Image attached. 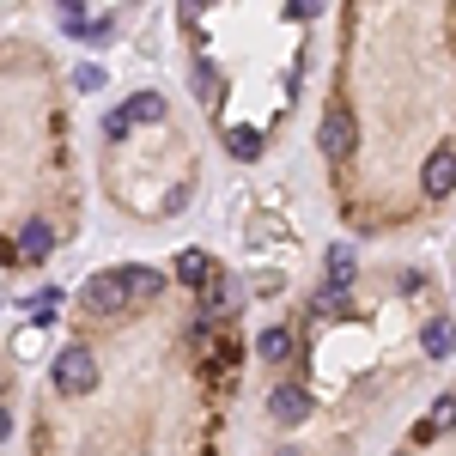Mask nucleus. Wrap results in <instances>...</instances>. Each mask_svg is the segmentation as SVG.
I'll use <instances>...</instances> for the list:
<instances>
[{
	"instance_id": "nucleus-1",
	"label": "nucleus",
	"mask_w": 456,
	"mask_h": 456,
	"mask_svg": "<svg viewBox=\"0 0 456 456\" xmlns=\"http://www.w3.org/2000/svg\"><path fill=\"white\" fill-rule=\"evenodd\" d=\"M49 384L61 389V395H92L98 389V359H92V347H61V359L49 365Z\"/></svg>"
},
{
	"instance_id": "nucleus-2",
	"label": "nucleus",
	"mask_w": 456,
	"mask_h": 456,
	"mask_svg": "<svg viewBox=\"0 0 456 456\" xmlns=\"http://www.w3.org/2000/svg\"><path fill=\"white\" fill-rule=\"evenodd\" d=\"M86 311H92V316L128 311V286H122V268H98V274L86 281Z\"/></svg>"
},
{
	"instance_id": "nucleus-3",
	"label": "nucleus",
	"mask_w": 456,
	"mask_h": 456,
	"mask_svg": "<svg viewBox=\"0 0 456 456\" xmlns=\"http://www.w3.org/2000/svg\"><path fill=\"white\" fill-rule=\"evenodd\" d=\"M420 183H426V195H432V201H444V195H451V189H456V146H438V152L426 159Z\"/></svg>"
},
{
	"instance_id": "nucleus-4",
	"label": "nucleus",
	"mask_w": 456,
	"mask_h": 456,
	"mask_svg": "<svg viewBox=\"0 0 456 456\" xmlns=\"http://www.w3.org/2000/svg\"><path fill=\"white\" fill-rule=\"evenodd\" d=\"M316 146H322L329 159H347V152H353V116H347V110H329V116H322Z\"/></svg>"
},
{
	"instance_id": "nucleus-5",
	"label": "nucleus",
	"mask_w": 456,
	"mask_h": 456,
	"mask_svg": "<svg viewBox=\"0 0 456 456\" xmlns=\"http://www.w3.org/2000/svg\"><path fill=\"white\" fill-rule=\"evenodd\" d=\"M268 414H274V426H305V414H311V395L298 384H281L274 395H268Z\"/></svg>"
},
{
	"instance_id": "nucleus-6",
	"label": "nucleus",
	"mask_w": 456,
	"mask_h": 456,
	"mask_svg": "<svg viewBox=\"0 0 456 456\" xmlns=\"http://www.w3.org/2000/svg\"><path fill=\"white\" fill-rule=\"evenodd\" d=\"M122 286H128V305H146V298H159V292H165V274L134 262V268H122Z\"/></svg>"
},
{
	"instance_id": "nucleus-7",
	"label": "nucleus",
	"mask_w": 456,
	"mask_h": 456,
	"mask_svg": "<svg viewBox=\"0 0 456 456\" xmlns=\"http://www.w3.org/2000/svg\"><path fill=\"white\" fill-rule=\"evenodd\" d=\"M244 238H249V249H262V244H286L292 232H286V219H281V213H249Z\"/></svg>"
},
{
	"instance_id": "nucleus-8",
	"label": "nucleus",
	"mask_w": 456,
	"mask_h": 456,
	"mask_svg": "<svg viewBox=\"0 0 456 456\" xmlns=\"http://www.w3.org/2000/svg\"><path fill=\"white\" fill-rule=\"evenodd\" d=\"M19 256H25V262H43V256H49V249H55V232H49V219H31V225H25V232H19Z\"/></svg>"
},
{
	"instance_id": "nucleus-9",
	"label": "nucleus",
	"mask_w": 456,
	"mask_h": 456,
	"mask_svg": "<svg viewBox=\"0 0 456 456\" xmlns=\"http://www.w3.org/2000/svg\"><path fill=\"white\" fill-rule=\"evenodd\" d=\"M420 347L432 353V359H451V347H456V322H451V316H432V322L420 329Z\"/></svg>"
},
{
	"instance_id": "nucleus-10",
	"label": "nucleus",
	"mask_w": 456,
	"mask_h": 456,
	"mask_svg": "<svg viewBox=\"0 0 456 456\" xmlns=\"http://www.w3.org/2000/svg\"><path fill=\"white\" fill-rule=\"evenodd\" d=\"M122 122L134 128V122H165V98L159 92H134L128 104H122Z\"/></svg>"
},
{
	"instance_id": "nucleus-11",
	"label": "nucleus",
	"mask_w": 456,
	"mask_h": 456,
	"mask_svg": "<svg viewBox=\"0 0 456 456\" xmlns=\"http://www.w3.org/2000/svg\"><path fill=\"white\" fill-rule=\"evenodd\" d=\"M353 274H359V256H353V244H335V249H329V286H335V292H347Z\"/></svg>"
},
{
	"instance_id": "nucleus-12",
	"label": "nucleus",
	"mask_w": 456,
	"mask_h": 456,
	"mask_svg": "<svg viewBox=\"0 0 456 456\" xmlns=\"http://www.w3.org/2000/svg\"><path fill=\"white\" fill-rule=\"evenodd\" d=\"M176 281H189V286H208V281H213V262L201 256V249H183V256H176Z\"/></svg>"
},
{
	"instance_id": "nucleus-13",
	"label": "nucleus",
	"mask_w": 456,
	"mask_h": 456,
	"mask_svg": "<svg viewBox=\"0 0 456 456\" xmlns=\"http://www.w3.org/2000/svg\"><path fill=\"white\" fill-rule=\"evenodd\" d=\"M256 353H262L268 365H281V359H292V329H268V335L256 341Z\"/></svg>"
},
{
	"instance_id": "nucleus-14",
	"label": "nucleus",
	"mask_w": 456,
	"mask_h": 456,
	"mask_svg": "<svg viewBox=\"0 0 456 456\" xmlns=\"http://www.w3.org/2000/svg\"><path fill=\"white\" fill-rule=\"evenodd\" d=\"M225 146H232V159H262V134L256 128H225Z\"/></svg>"
},
{
	"instance_id": "nucleus-15",
	"label": "nucleus",
	"mask_w": 456,
	"mask_h": 456,
	"mask_svg": "<svg viewBox=\"0 0 456 456\" xmlns=\"http://www.w3.org/2000/svg\"><path fill=\"white\" fill-rule=\"evenodd\" d=\"M232 305H238V281H225V274H213V298H208V311H232Z\"/></svg>"
},
{
	"instance_id": "nucleus-16",
	"label": "nucleus",
	"mask_w": 456,
	"mask_h": 456,
	"mask_svg": "<svg viewBox=\"0 0 456 456\" xmlns=\"http://www.w3.org/2000/svg\"><path fill=\"white\" fill-rule=\"evenodd\" d=\"M86 25H92L86 0H68V6H61V31H68V37H86Z\"/></svg>"
},
{
	"instance_id": "nucleus-17",
	"label": "nucleus",
	"mask_w": 456,
	"mask_h": 456,
	"mask_svg": "<svg viewBox=\"0 0 456 456\" xmlns=\"http://www.w3.org/2000/svg\"><path fill=\"white\" fill-rule=\"evenodd\" d=\"M86 43H116V12H98V19L86 25Z\"/></svg>"
},
{
	"instance_id": "nucleus-18",
	"label": "nucleus",
	"mask_w": 456,
	"mask_h": 456,
	"mask_svg": "<svg viewBox=\"0 0 456 456\" xmlns=\"http://www.w3.org/2000/svg\"><path fill=\"white\" fill-rule=\"evenodd\" d=\"M341 311H347V292L322 286V292H316V316H341Z\"/></svg>"
},
{
	"instance_id": "nucleus-19",
	"label": "nucleus",
	"mask_w": 456,
	"mask_h": 456,
	"mask_svg": "<svg viewBox=\"0 0 456 456\" xmlns=\"http://www.w3.org/2000/svg\"><path fill=\"white\" fill-rule=\"evenodd\" d=\"M274 292H286V274L281 268H262L256 274V298H274Z\"/></svg>"
},
{
	"instance_id": "nucleus-20",
	"label": "nucleus",
	"mask_w": 456,
	"mask_h": 456,
	"mask_svg": "<svg viewBox=\"0 0 456 456\" xmlns=\"http://www.w3.org/2000/svg\"><path fill=\"white\" fill-rule=\"evenodd\" d=\"M73 86H79V92H98V86H104V68H92V61L73 68Z\"/></svg>"
},
{
	"instance_id": "nucleus-21",
	"label": "nucleus",
	"mask_w": 456,
	"mask_h": 456,
	"mask_svg": "<svg viewBox=\"0 0 456 456\" xmlns=\"http://www.w3.org/2000/svg\"><path fill=\"white\" fill-rule=\"evenodd\" d=\"M195 92H201V98H219V73H213L208 61L195 68Z\"/></svg>"
},
{
	"instance_id": "nucleus-22",
	"label": "nucleus",
	"mask_w": 456,
	"mask_h": 456,
	"mask_svg": "<svg viewBox=\"0 0 456 456\" xmlns=\"http://www.w3.org/2000/svg\"><path fill=\"white\" fill-rule=\"evenodd\" d=\"M432 426H456V395H438V408H432Z\"/></svg>"
},
{
	"instance_id": "nucleus-23",
	"label": "nucleus",
	"mask_w": 456,
	"mask_h": 456,
	"mask_svg": "<svg viewBox=\"0 0 456 456\" xmlns=\"http://www.w3.org/2000/svg\"><path fill=\"white\" fill-rule=\"evenodd\" d=\"M122 134H128V122H122V110H110V116H104V141H122Z\"/></svg>"
},
{
	"instance_id": "nucleus-24",
	"label": "nucleus",
	"mask_w": 456,
	"mask_h": 456,
	"mask_svg": "<svg viewBox=\"0 0 456 456\" xmlns=\"http://www.w3.org/2000/svg\"><path fill=\"white\" fill-rule=\"evenodd\" d=\"M6 432H12V414H6V408H0V438H6Z\"/></svg>"
}]
</instances>
